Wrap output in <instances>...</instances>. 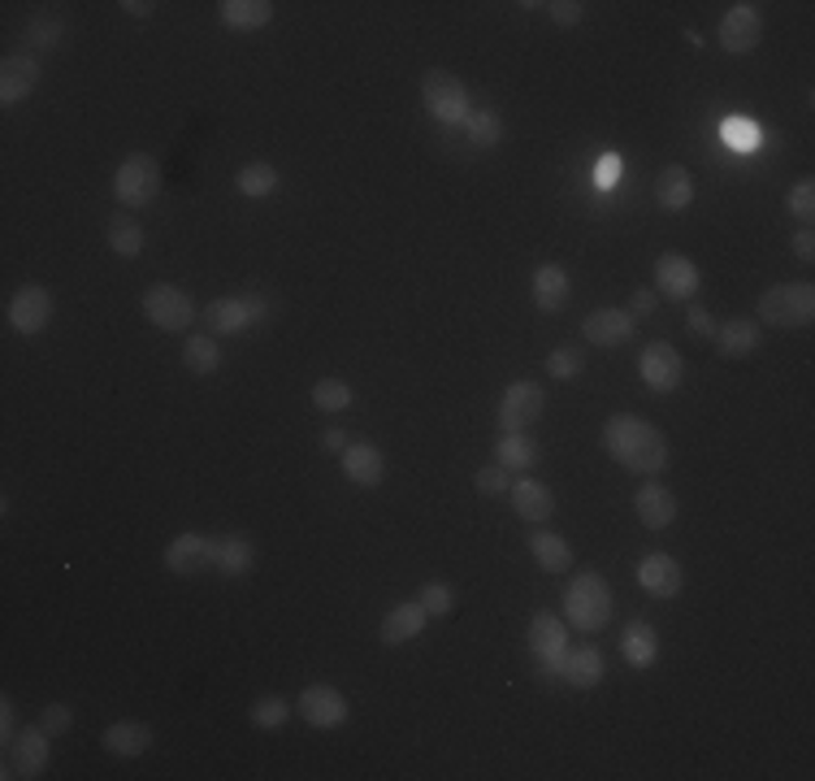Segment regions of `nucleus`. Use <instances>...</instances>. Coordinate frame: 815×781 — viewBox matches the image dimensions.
I'll use <instances>...</instances> for the list:
<instances>
[{
	"label": "nucleus",
	"instance_id": "32",
	"mask_svg": "<svg viewBox=\"0 0 815 781\" xmlns=\"http://www.w3.org/2000/svg\"><path fill=\"white\" fill-rule=\"evenodd\" d=\"M530 552H534V561H539L546 573H568V568H573V547H568L559 534H551V530H534V534H530Z\"/></svg>",
	"mask_w": 815,
	"mask_h": 781
},
{
	"label": "nucleus",
	"instance_id": "44",
	"mask_svg": "<svg viewBox=\"0 0 815 781\" xmlns=\"http://www.w3.org/2000/svg\"><path fill=\"white\" fill-rule=\"evenodd\" d=\"M785 209H790V217H803V221L815 217V183L812 178H803V183L785 196Z\"/></svg>",
	"mask_w": 815,
	"mask_h": 781
},
{
	"label": "nucleus",
	"instance_id": "49",
	"mask_svg": "<svg viewBox=\"0 0 815 781\" xmlns=\"http://www.w3.org/2000/svg\"><path fill=\"white\" fill-rule=\"evenodd\" d=\"M689 330H694L698 339H716V322H711V313L694 304V308H689Z\"/></svg>",
	"mask_w": 815,
	"mask_h": 781
},
{
	"label": "nucleus",
	"instance_id": "8",
	"mask_svg": "<svg viewBox=\"0 0 815 781\" xmlns=\"http://www.w3.org/2000/svg\"><path fill=\"white\" fill-rule=\"evenodd\" d=\"M638 373H642V382L655 391V395H669V391H677L681 378H685V360H681V352L673 348V344H646L642 348V356H638Z\"/></svg>",
	"mask_w": 815,
	"mask_h": 781
},
{
	"label": "nucleus",
	"instance_id": "19",
	"mask_svg": "<svg viewBox=\"0 0 815 781\" xmlns=\"http://www.w3.org/2000/svg\"><path fill=\"white\" fill-rule=\"evenodd\" d=\"M40 83V62L31 53H9L0 66V105H18L35 91Z\"/></svg>",
	"mask_w": 815,
	"mask_h": 781
},
{
	"label": "nucleus",
	"instance_id": "52",
	"mask_svg": "<svg viewBox=\"0 0 815 781\" xmlns=\"http://www.w3.org/2000/svg\"><path fill=\"white\" fill-rule=\"evenodd\" d=\"M620 178V156H604L599 161V187H611Z\"/></svg>",
	"mask_w": 815,
	"mask_h": 781
},
{
	"label": "nucleus",
	"instance_id": "6",
	"mask_svg": "<svg viewBox=\"0 0 815 781\" xmlns=\"http://www.w3.org/2000/svg\"><path fill=\"white\" fill-rule=\"evenodd\" d=\"M143 313L156 330L165 335H183L200 313H196V300L183 291V286H170V283H156L143 291Z\"/></svg>",
	"mask_w": 815,
	"mask_h": 781
},
{
	"label": "nucleus",
	"instance_id": "12",
	"mask_svg": "<svg viewBox=\"0 0 815 781\" xmlns=\"http://www.w3.org/2000/svg\"><path fill=\"white\" fill-rule=\"evenodd\" d=\"M655 286H660V295H664V300L685 304V300H694V295H698L703 274H698V265H694L689 257H681V252H664V257L655 261Z\"/></svg>",
	"mask_w": 815,
	"mask_h": 781
},
{
	"label": "nucleus",
	"instance_id": "26",
	"mask_svg": "<svg viewBox=\"0 0 815 781\" xmlns=\"http://www.w3.org/2000/svg\"><path fill=\"white\" fill-rule=\"evenodd\" d=\"M655 200H660V209H669V214H681V209L694 205V178H689L685 165H664V170L655 174Z\"/></svg>",
	"mask_w": 815,
	"mask_h": 781
},
{
	"label": "nucleus",
	"instance_id": "41",
	"mask_svg": "<svg viewBox=\"0 0 815 781\" xmlns=\"http://www.w3.org/2000/svg\"><path fill=\"white\" fill-rule=\"evenodd\" d=\"M416 604L425 608V617H447V612L456 608V590H452L447 582H425V586L416 590Z\"/></svg>",
	"mask_w": 815,
	"mask_h": 781
},
{
	"label": "nucleus",
	"instance_id": "37",
	"mask_svg": "<svg viewBox=\"0 0 815 781\" xmlns=\"http://www.w3.org/2000/svg\"><path fill=\"white\" fill-rule=\"evenodd\" d=\"M465 131H469L474 148H495V143L503 140V122H499V113H495V109H469Z\"/></svg>",
	"mask_w": 815,
	"mask_h": 781
},
{
	"label": "nucleus",
	"instance_id": "54",
	"mask_svg": "<svg viewBox=\"0 0 815 781\" xmlns=\"http://www.w3.org/2000/svg\"><path fill=\"white\" fill-rule=\"evenodd\" d=\"M322 447H326V452H343V447H347V434H343V430H326V434H322Z\"/></svg>",
	"mask_w": 815,
	"mask_h": 781
},
{
	"label": "nucleus",
	"instance_id": "23",
	"mask_svg": "<svg viewBox=\"0 0 815 781\" xmlns=\"http://www.w3.org/2000/svg\"><path fill=\"white\" fill-rule=\"evenodd\" d=\"M633 512H638V521H642L646 530H669L673 517H677V499H673V491H669L664 482H646V487L633 496Z\"/></svg>",
	"mask_w": 815,
	"mask_h": 781
},
{
	"label": "nucleus",
	"instance_id": "1",
	"mask_svg": "<svg viewBox=\"0 0 815 781\" xmlns=\"http://www.w3.org/2000/svg\"><path fill=\"white\" fill-rule=\"evenodd\" d=\"M604 447H608L611 460L620 469H629V474L655 478V474L669 469V438L651 422L633 417V413H616V417L604 422Z\"/></svg>",
	"mask_w": 815,
	"mask_h": 781
},
{
	"label": "nucleus",
	"instance_id": "4",
	"mask_svg": "<svg viewBox=\"0 0 815 781\" xmlns=\"http://www.w3.org/2000/svg\"><path fill=\"white\" fill-rule=\"evenodd\" d=\"M113 196L122 200L127 214L148 209V205L161 196V165H156V156L131 152V156L118 165V174H113Z\"/></svg>",
	"mask_w": 815,
	"mask_h": 781
},
{
	"label": "nucleus",
	"instance_id": "50",
	"mask_svg": "<svg viewBox=\"0 0 815 781\" xmlns=\"http://www.w3.org/2000/svg\"><path fill=\"white\" fill-rule=\"evenodd\" d=\"M243 308H248V317H252V326L270 317V300H265V295H243Z\"/></svg>",
	"mask_w": 815,
	"mask_h": 781
},
{
	"label": "nucleus",
	"instance_id": "17",
	"mask_svg": "<svg viewBox=\"0 0 815 781\" xmlns=\"http://www.w3.org/2000/svg\"><path fill=\"white\" fill-rule=\"evenodd\" d=\"M633 330H638V322H633L624 308H595V313L582 322V335H586V344H595V348H620V344L633 339Z\"/></svg>",
	"mask_w": 815,
	"mask_h": 781
},
{
	"label": "nucleus",
	"instance_id": "43",
	"mask_svg": "<svg viewBox=\"0 0 815 781\" xmlns=\"http://www.w3.org/2000/svg\"><path fill=\"white\" fill-rule=\"evenodd\" d=\"M474 487L481 491V496H508V491H512V469H503V465L495 460V465L477 469Z\"/></svg>",
	"mask_w": 815,
	"mask_h": 781
},
{
	"label": "nucleus",
	"instance_id": "15",
	"mask_svg": "<svg viewBox=\"0 0 815 781\" xmlns=\"http://www.w3.org/2000/svg\"><path fill=\"white\" fill-rule=\"evenodd\" d=\"M604 673H608V660H604V651H599L595 642L573 647V651H564V660H559V682H568L573 691H595V686L604 682Z\"/></svg>",
	"mask_w": 815,
	"mask_h": 781
},
{
	"label": "nucleus",
	"instance_id": "9",
	"mask_svg": "<svg viewBox=\"0 0 815 781\" xmlns=\"http://www.w3.org/2000/svg\"><path fill=\"white\" fill-rule=\"evenodd\" d=\"M543 409H546V395L539 382H512L503 391V400H499V426H503V434L530 430L543 417Z\"/></svg>",
	"mask_w": 815,
	"mask_h": 781
},
{
	"label": "nucleus",
	"instance_id": "39",
	"mask_svg": "<svg viewBox=\"0 0 815 781\" xmlns=\"http://www.w3.org/2000/svg\"><path fill=\"white\" fill-rule=\"evenodd\" d=\"M62 35H66V22H62L57 13H35V18L26 22V44L57 48V44H62Z\"/></svg>",
	"mask_w": 815,
	"mask_h": 781
},
{
	"label": "nucleus",
	"instance_id": "51",
	"mask_svg": "<svg viewBox=\"0 0 815 781\" xmlns=\"http://www.w3.org/2000/svg\"><path fill=\"white\" fill-rule=\"evenodd\" d=\"M794 257H798V261H815V235L812 230H798V235H794Z\"/></svg>",
	"mask_w": 815,
	"mask_h": 781
},
{
	"label": "nucleus",
	"instance_id": "38",
	"mask_svg": "<svg viewBox=\"0 0 815 781\" xmlns=\"http://www.w3.org/2000/svg\"><path fill=\"white\" fill-rule=\"evenodd\" d=\"M286 716H291V704H286L282 695H261V699L248 708V720H252L257 729H282Z\"/></svg>",
	"mask_w": 815,
	"mask_h": 781
},
{
	"label": "nucleus",
	"instance_id": "35",
	"mask_svg": "<svg viewBox=\"0 0 815 781\" xmlns=\"http://www.w3.org/2000/svg\"><path fill=\"white\" fill-rule=\"evenodd\" d=\"M109 248H113L118 257H127V261H135L139 252H143V226H139L127 209L109 217Z\"/></svg>",
	"mask_w": 815,
	"mask_h": 781
},
{
	"label": "nucleus",
	"instance_id": "33",
	"mask_svg": "<svg viewBox=\"0 0 815 781\" xmlns=\"http://www.w3.org/2000/svg\"><path fill=\"white\" fill-rule=\"evenodd\" d=\"M495 460H499L503 469H534V465H539V443H534L525 430H512V434L499 438Z\"/></svg>",
	"mask_w": 815,
	"mask_h": 781
},
{
	"label": "nucleus",
	"instance_id": "16",
	"mask_svg": "<svg viewBox=\"0 0 815 781\" xmlns=\"http://www.w3.org/2000/svg\"><path fill=\"white\" fill-rule=\"evenodd\" d=\"M638 586L655 599H677L681 586H685V573L669 552H651V556L638 561Z\"/></svg>",
	"mask_w": 815,
	"mask_h": 781
},
{
	"label": "nucleus",
	"instance_id": "13",
	"mask_svg": "<svg viewBox=\"0 0 815 781\" xmlns=\"http://www.w3.org/2000/svg\"><path fill=\"white\" fill-rule=\"evenodd\" d=\"M48 322H53V295L40 283H26L9 300V326L18 335H40Z\"/></svg>",
	"mask_w": 815,
	"mask_h": 781
},
{
	"label": "nucleus",
	"instance_id": "2",
	"mask_svg": "<svg viewBox=\"0 0 815 781\" xmlns=\"http://www.w3.org/2000/svg\"><path fill=\"white\" fill-rule=\"evenodd\" d=\"M564 617L573 630L582 634H599L611 621V586L604 582V573H582L568 582L564 590Z\"/></svg>",
	"mask_w": 815,
	"mask_h": 781
},
{
	"label": "nucleus",
	"instance_id": "7",
	"mask_svg": "<svg viewBox=\"0 0 815 781\" xmlns=\"http://www.w3.org/2000/svg\"><path fill=\"white\" fill-rule=\"evenodd\" d=\"M48 769V729L35 720L4 742V778H40Z\"/></svg>",
	"mask_w": 815,
	"mask_h": 781
},
{
	"label": "nucleus",
	"instance_id": "47",
	"mask_svg": "<svg viewBox=\"0 0 815 781\" xmlns=\"http://www.w3.org/2000/svg\"><path fill=\"white\" fill-rule=\"evenodd\" d=\"M725 140H729V148H738V152H750V148H759V127L754 122H729L725 127Z\"/></svg>",
	"mask_w": 815,
	"mask_h": 781
},
{
	"label": "nucleus",
	"instance_id": "3",
	"mask_svg": "<svg viewBox=\"0 0 815 781\" xmlns=\"http://www.w3.org/2000/svg\"><path fill=\"white\" fill-rule=\"evenodd\" d=\"M759 322L768 326H812L815 322V286L812 283H776L759 295Z\"/></svg>",
	"mask_w": 815,
	"mask_h": 781
},
{
	"label": "nucleus",
	"instance_id": "20",
	"mask_svg": "<svg viewBox=\"0 0 815 781\" xmlns=\"http://www.w3.org/2000/svg\"><path fill=\"white\" fill-rule=\"evenodd\" d=\"M339 465L356 487H382V478H387V460L373 443H347L339 452Z\"/></svg>",
	"mask_w": 815,
	"mask_h": 781
},
{
	"label": "nucleus",
	"instance_id": "24",
	"mask_svg": "<svg viewBox=\"0 0 815 781\" xmlns=\"http://www.w3.org/2000/svg\"><path fill=\"white\" fill-rule=\"evenodd\" d=\"M200 326H204V335H239V330H248V326H252V317H248V308H243V295H239V300H235V295H226V300L204 304Z\"/></svg>",
	"mask_w": 815,
	"mask_h": 781
},
{
	"label": "nucleus",
	"instance_id": "30",
	"mask_svg": "<svg viewBox=\"0 0 815 781\" xmlns=\"http://www.w3.org/2000/svg\"><path fill=\"white\" fill-rule=\"evenodd\" d=\"M568 295H573V286H568L564 265H539L534 270V304L543 313H559L568 304Z\"/></svg>",
	"mask_w": 815,
	"mask_h": 781
},
{
	"label": "nucleus",
	"instance_id": "14",
	"mask_svg": "<svg viewBox=\"0 0 815 781\" xmlns=\"http://www.w3.org/2000/svg\"><path fill=\"white\" fill-rule=\"evenodd\" d=\"M300 712H304V720L313 729H339L343 720H347V699H343V691H335V686L313 682V686L300 691Z\"/></svg>",
	"mask_w": 815,
	"mask_h": 781
},
{
	"label": "nucleus",
	"instance_id": "11",
	"mask_svg": "<svg viewBox=\"0 0 815 781\" xmlns=\"http://www.w3.org/2000/svg\"><path fill=\"white\" fill-rule=\"evenodd\" d=\"M759 35H763V13H759V4H750V0L734 4V9L720 18V48L734 53V57L754 53Z\"/></svg>",
	"mask_w": 815,
	"mask_h": 781
},
{
	"label": "nucleus",
	"instance_id": "29",
	"mask_svg": "<svg viewBox=\"0 0 815 781\" xmlns=\"http://www.w3.org/2000/svg\"><path fill=\"white\" fill-rule=\"evenodd\" d=\"M217 13H221V22H226L230 31H261V26H270L273 22L270 0H221Z\"/></svg>",
	"mask_w": 815,
	"mask_h": 781
},
{
	"label": "nucleus",
	"instance_id": "25",
	"mask_svg": "<svg viewBox=\"0 0 815 781\" xmlns=\"http://www.w3.org/2000/svg\"><path fill=\"white\" fill-rule=\"evenodd\" d=\"M512 508H517V517L521 521H530V525H543V521H551V512H555V496L546 491L543 482H534V478H521V482H512Z\"/></svg>",
	"mask_w": 815,
	"mask_h": 781
},
{
	"label": "nucleus",
	"instance_id": "55",
	"mask_svg": "<svg viewBox=\"0 0 815 781\" xmlns=\"http://www.w3.org/2000/svg\"><path fill=\"white\" fill-rule=\"evenodd\" d=\"M122 9H127L131 18H148V13L156 9V4H152V0H122Z\"/></svg>",
	"mask_w": 815,
	"mask_h": 781
},
{
	"label": "nucleus",
	"instance_id": "18",
	"mask_svg": "<svg viewBox=\"0 0 815 781\" xmlns=\"http://www.w3.org/2000/svg\"><path fill=\"white\" fill-rule=\"evenodd\" d=\"M165 568L174 577H196L204 568H213V539H204V534H178L165 547Z\"/></svg>",
	"mask_w": 815,
	"mask_h": 781
},
{
	"label": "nucleus",
	"instance_id": "28",
	"mask_svg": "<svg viewBox=\"0 0 815 781\" xmlns=\"http://www.w3.org/2000/svg\"><path fill=\"white\" fill-rule=\"evenodd\" d=\"M759 322L754 317H729L725 326H716V348H720V356H729V360H738V356H750L754 348H759Z\"/></svg>",
	"mask_w": 815,
	"mask_h": 781
},
{
	"label": "nucleus",
	"instance_id": "48",
	"mask_svg": "<svg viewBox=\"0 0 815 781\" xmlns=\"http://www.w3.org/2000/svg\"><path fill=\"white\" fill-rule=\"evenodd\" d=\"M655 304H660V295H655V291H651V286H638V291H633V300H629V308H624V313H629V317H633V322H638V317H651V313H655Z\"/></svg>",
	"mask_w": 815,
	"mask_h": 781
},
{
	"label": "nucleus",
	"instance_id": "5",
	"mask_svg": "<svg viewBox=\"0 0 815 781\" xmlns=\"http://www.w3.org/2000/svg\"><path fill=\"white\" fill-rule=\"evenodd\" d=\"M421 100L443 127H465V118H469V87L452 70H425Z\"/></svg>",
	"mask_w": 815,
	"mask_h": 781
},
{
	"label": "nucleus",
	"instance_id": "36",
	"mask_svg": "<svg viewBox=\"0 0 815 781\" xmlns=\"http://www.w3.org/2000/svg\"><path fill=\"white\" fill-rule=\"evenodd\" d=\"M183 365H187L196 378L217 373V369H221V348H217V339H213V335H192L187 348H183Z\"/></svg>",
	"mask_w": 815,
	"mask_h": 781
},
{
	"label": "nucleus",
	"instance_id": "22",
	"mask_svg": "<svg viewBox=\"0 0 815 781\" xmlns=\"http://www.w3.org/2000/svg\"><path fill=\"white\" fill-rule=\"evenodd\" d=\"M425 608L416 604V599H404V604H395L387 617H382V626H378V639L387 642V647H404V642H412L421 630H425Z\"/></svg>",
	"mask_w": 815,
	"mask_h": 781
},
{
	"label": "nucleus",
	"instance_id": "45",
	"mask_svg": "<svg viewBox=\"0 0 815 781\" xmlns=\"http://www.w3.org/2000/svg\"><path fill=\"white\" fill-rule=\"evenodd\" d=\"M546 18L559 22V26H577V22L586 18V4H582V0H551V4H546Z\"/></svg>",
	"mask_w": 815,
	"mask_h": 781
},
{
	"label": "nucleus",
	"instance_id": "27",
	"mask_svg": "<svg viewBox=\"0 0 815 781\" xmlns=\"http://www.w3.org/2000/svg\"><path fill=\"white\" fill-rule=\"evenodd\" d=\"M252 565H257V552L248 539H239V534L213 539V568L221 577H243V573H252Z\"/></svg>",
	"mask_w": 815,
	"mask_h": 781
},
{
	"label": "nucleus",
	"instance_id": "21",
	"mask_svg": "<svg viewBox=\"0 0 815 781\" xmlns=\"http://www.w3.org/2000/svg\"><path fill=\"white\" fill-rule=\"evenodd\" d=\"M100 747L109 756H118V760H135V756H143L152 747V725H143V720H113L100 734Z\"/></svg>",
	"mask_w": 815,
	"mask_h": 781
},
{
	"label": "nucleus",
	"instance_id": "46",
	"mask_svg": "<svg viewBox=\"0 0 815 781\" xmlns=\"http://www.w3.org/2000/svg\"><path fill=\"white\" fill-rule=\"evenodd\" d=\"M40 725L48 729V738H62L69 725H74V712L66 704H48V708L40 712Z\"/></svg>",
	"mask_w": 815,
	"mask_h": 781
},
{
	"label": "nucleus",
	"instance_id": "42",
	"mask_svg": "<svg viewBox=\"0 0 815 781\" xmlns=\"http://www.w3.org/2000/svg\"><path fill=\"white\" fill-rule=\"evenodd\" d=\"M582 369H586L582 348H555V352L546 356V373H551L555 382H568V378H577Z\"/></svg>",
	"mask_w": 815,
	"mask_h": 781
},
{
	"label": "nucleus",
	"instance_id": "40",
	"mask_svg": "<svg viewBox=\"0 0 815 781\" xmlns=\"http://www.w3.org/2000/svg\"><path fill=\"white\" fill-rule=\"evenodd\" d=\"M351 404V387L343 382V378H322L317 387H313V409H322V413H343Z\"/></svg>",
	"mask_w": 815,
	"mask_h": 781
},
{
	"label": "nucleus",
	"instance_id": "53",
	"mask_svg": "<svg viewBox=\"0 0 815 781\" xmlns=\"http://www.w3.org/2000/svg\"><path fill=\"white\" fill-rule=\"evenodd\" d=\"M0 734H4V742L18 734V716H13V704H9V695H4V708H0Z\"/></svg>",
	"mask_w": 815,
	"mask_h": 781
},
{
	"label": "nucleus",
	"instance_id": "31",
	"mask_svg": "<svg viewBox=\"0 0 815 781\" xmlns=\"http://www.w3.org/2000/svg\"><path fill=\"white\" fill-rule=\"evenodd\" d=\"M620 655L633 664V669H651L655 655H660V642H655V630L646 621H629L624 634H620Z\"/></svg>",
	"mask_w": 815,
	"mask_h": 781
},
{
	"label": "nucleus",
	"instance_id": "34",
	"mask_svg": "<svg viewBox=\"0 0 815 781\" xmlns=\"http://www.w3.org/2000/svg\"><path fill=\"white\" fill-rule=\"evenodd\" d=\"M235 192L248 196V200H265L278 192V170L270 161H248L239 174H235Z\"/></svg>",
	"mask_w": 815,
	"mask_h": 781
},
{
	"label": "nucleus",
	"instance_id": "10",
	"mask_svg": "<svg viewBox=\"0 0 815 781\" xmlns=\"http://www.w3.org/2000/svg\"><path fill=\"white\" fill-rule=\"evenodd\" d=\"M530 651H534V664H539L543 677H559V660L568 651V634H564L559 617L534 612V621H530Z\"/></svg>",
	"mask_w": 815,
	"mask_h": 781
}]
</instances>
